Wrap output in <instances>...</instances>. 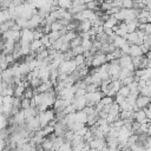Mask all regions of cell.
I'll return each instance as SVG.
<instances>
[{
  "label": "cell",
  "mask_w": 151,
  "mask_h": 151,
  "mask_svg": "<svg viewBox=\"0 0 151 151\" xmlns=\"http://www.w3.org/2000/svg\"><path fill=\"white\" fill-rule=\"evenodd\" d=\"M1 34H3V33H1V31H0V38H1Z\"/></svg>",
  "instance_id": "b9f144b4"
},
{
  "label": "cell",
  "mask_w": 151,
  "mask_h": 151,
  "mask_svg": "<svg viewBox=\"0 0 151 151\" xmlns=\"http://www.w3.org/2000/svg\"><path fill=\"white\" fill-rule=\"evenodd\" d=\"M146 57H147V59L150 60V62H151V51H149V52L146 53Z\"/></svg>",
  "instance_id": "74e56055"
},
{
  "label": "cell",
  "mask_w": 151,
  "mask_h": 151,
  "mask_svg": "<svg viewBox=\"0 0 151 151\" xmlns=\"http://www.w3.org/2000/svg\"><path fill=\"white\" fill-rule=\"evenodd\" d=\"M119 24V21L116 19V17H114V14H112V15H110V18L106 20V21H104V27H113V26H116V25H118Z\"/></svg>",
  "instance_id": "9c48e42d"
},
{
  "label": "cell",
  "mask_w": 151,
  "mask_h": 151,
  "mask_svg": "<svg viewBox=\"0 0 151 151\" xmlns=\"http://www.w3.org/2000/svg\"><path fill=\"white\" fill-rule=\"evenodd\" d=\"M41 45H43V43H41L40 39H34V40L31 43V51H34V52H36Z\"/></svg>",
  "instance_id": "44dd1931"
},
{
  "label": "cell",
  "mask_w": 151,
  "mask_h": 151,
  "mask_svg": "<svg viewBox=\"0 0 151 151\" xmlns=\"http://www.w3.org/2000/svg\"><path fill=\"white\" fill-rule=\"evenodd\" d=\"M48 37H50V41H51V44H53L54 41H57L60 37V33H59V31H51L50 33H48Z\"/></svg>",
  "instance_id": "9a60e30c"
},
{
  "label": "cell",
  "mask_w": 151,
  "mask_h": 151,
  "mask_svg": "<svg viewBox=\"0 0 151 151\" xmlns=\"http://www.w3.org/2000/svg\"><path fill=\"white\" fill-rule=\"evenodd\" d=\"M120 81H122L123 85H129V84H131L132 81H135V76H133V74H132V76H129V77L124 78L123 80H120Z\"/></svg>",
  "instance_id": "d6a6232c"
},
{
  "label": "cell",
  "mask_w": 151,
  "mask_h": 151,
  "mask_svg": "<svg viewBox=\"0 0 151 151\" xmlns=\"http://www.w3.org/2000/svg\"><path fill=\"white\" fill-rule=\"evenodd\" d=\"M39 119H40V128H44L46 125H48V123L51 120L55 119V113H54V109L53 110H45L38 113Z\"/></svg>",
  "instance_id": "6da1fadb"
},
{
  "label": "cell",
  "mask_w": 151,
  "mask_h": 151,
  "mask_svg": "<svg viewBox=\"0 0 151 151\" xmlns=\"http://www.w3.org/2000/svg\"><path fill=\"white\" fill-rule=\"evenodd\" d=\"M136 104H137V105H138L140 109H144V107H146V106L150 104V97H146V96L139 95V96L137 97Z\"/></svg>",
  "instance_id": "5b68a950"
},
{
  "label": "cell",
  "mask_w": 151,
  "mask_h": 151,
  "mask_svg": "<svg viewBox=\"0 0 151 151\" xmlns=\"http://www.w3.org/2000/svg\"><path fill=\"white\" fill-rule=\"evenodd\" d=\"M140 48H142V51H143L144 54H146V53L149 52V46H146L145 44H142V45H140Z\"/></svg>",
  "instance_id": "8d00e7d4"
},
{
  "label": "cell",
  "mask_w": 151,
  "mask_h": 151,
  "mask_svg": "<svg viewBox=\"0 0 151 151\" xmlns=\"http://www.w3.org/2000/svg\"><path fill=\"white\" fill-rule=\"evenodd\" d=\"M104 33H106L107 36H112V34H114L112 27H104Z\"/></svg>",
  "instance_id": "d590c367"
},
{
  "label": "cell",
  "mask_w": 151,
  "mask_h": 151,
  "mask_svg": "<svg viewBox=\"0 0 151 151\" xmlns=\"http://www.w3.org/2000/svg\"><path fill=\"white\" fill-rule=\"evenodd\" d=\"M81 41H83V38L78 34L73 40H71V41H70V46H71V48L76 47V46H78V45H81Z\"/></svg>",
  "instance_id": "d6986e66"
},
{
  "label": "cell",
  "mask_w": 151,
  "mask_h": 151,
  "mask_svg": "<svg viewBox=\"0 0 151 151\" xmlns=\"http://www.w3.org/2000/svg\"><path fill=\"white\" fill-rule=\"evenodd\" d=\"M19 72H20V74H21V76H25V74H27L28 72H31L29 65H28L27 63H25V62L20 63V64H19Z\"/></svg>",
  "instance_id": "30bf717a"
},
{
  "label": "cell",
  "mask_w": 151,
  "mask_h": 151,
  "mask_svg": "<svg viewBox=\"0 0 151 151\" xmlns=\"http://www.w3.org/2000/svg\"><path fill=\"white\" fill-rule=\"evenodd\" d=\"M119 48H120V51H122V53H123V54H129V51H130V44L126 41V43H124L122 46H120Z\"/></svg>",
  "instance_id": "f1b7e54d"
},
{
  "label": "cell",
  "mask_w": 151,
  "mask_h": 151,
  "mask_svg": "<svg viewBox=\"0 0 151 151\" xmlns=\"http://www.w3.org/2000/svg\"><path fill=\"white\" fill-rule=\"evenodd\" d=\"M124 43H126V39L124 38V37H119V36H116V38H114V40H113V44H114V46L116 47H120Z\"/></svg>",
  "instance_id": "2e32d148"
},
{
  "label": "cell",
  "mask_w": 151,
  "mask_h": 151,
  "mask_svg": "<svg viewBox=\"0 0 151 151\" xmlns=\"http://www.w3.org/2000/svg\"><path fill=\"white\" fill-rule=\"evenodd\" d=\"M10 19H12V17H11V13H10L8 8H7V10H1V11H0V24H3V22L7 21V20H10Z\"/></svg>",
  "instance_id": "ba28073f"
},
{
  "label": "cell",
  "mask_w": 151,
  "mask_h": 151,
  "mask_svg": "<svg viewBox=\"0 0 151 151\" xmlns=\"http://www.w3.org/2000/svg\"><path fill=\"white\" fill-rule=\"evenodd\" d=\"M24 97L25 98H29V99H32L34 97V93H33V88L32 87H26L25 88V92H24Z\"/></svg>",
  "instance_id": "603a6c76"
},
{
  "label": "cell",
  "mask_w": 151,
  "mask_h": 151,
  "mask_svg": "<svg viewBox=\"0 0 151 151\" xmlns=\"http://www.w3.org/2000/svg\"><path fill=\"white\" fill-rule=\"evenodd\" d=\"M100 6V3H99V0H93V1H90V3H86V8L88 10H96L97 7Z\"/></svg>",
  "instance_id": "ac0fdd59"
},
{
  "label": "cell",
  "mask_w": 151,
  "mask_h": 151,
  "mask_svg": "<svg viewBox=\"0 0 151 151\" xmlns=\"http://www.w3.org/2000/svg\"><path fill=\"white\" fill-rule=\"evenodd\" d=\"M145 7H146L149 11H151V3H150V4H147V5H145Z\"/></svg>",
  "instance_id": "f35d334b"
},
{
  "label": "cell",
  "mask_w": 151,
  "mask_h": 151,
  "mask_svg": "<svg viewBox=\"0 0 151 151\" xmlns=\"http://www.w3.org/2000/svg\"><path fill=\"white\" fill-rule=\"evenodd\" d=\"M41 83H43V80H41L39 77H34L31 81H29V85H31V87H32V88H37Z\"/></svg>",
  "instance_id": "7402d4cb"
},
{
  "label": "cell",
  "mask_w": 151,
  "mask_h": 151,
  "mask_svg": "<svg viewBox=\"0 0 151 151\" xmlns=\"http://www.w3.org/2000/svg\"><path fill=\"white\" fill-rule=\"evenodd\" d=\"M118 93H119V95H122L123 97H125V98H126V97L130 95V88H129V86H128V85H122V87L119 88Z\"/></svg>",
  "instance_id": "e0dca14e"
},
{
  "label": "cell",
  "mask_w": 151,
  "mask_h": 151,
  "mask_svg": "<svg viewBox=\"0 0 151 151\" xmlns=\"http://www.w3.org/2000/svg\"><path fill=\"white\" fill-rule=\"evenodd\" d=\"M73 60L76 62V65H77V66H78V65L84 64V63H85V57H84V53H83V54H77V55L73 58Z\"/></svg>",
  "instance_id": "cb8c5ba5"
},
{
  "label": "cell",
  "mask_w": 151,
  "mask_h": 151,
  "mask_svg": "<svg viewBox=\"0 0 151 151\" xmlns=\"http://www.w3.org/2000/svg\"><path fill=\"white\" fill-rule=\"evenodd\" d=\"M129 54L131 57H137V55H142L144 54L142 48H140V45H137V44H132L130 45V51H129Z\"/></svg>",
  "instance_id": "8992f818"
},
{
  "label": "cell",
  "mask_w": 151,
  "mask_h": 151,
  "mask_svg": "<svg viewBox=\"0 0 151 151\" xmlns=\"http://www.w3.org/2000/svg\"><path fill=\"white\" fill-rule=\"evenodd\" d=\"M72 51H73L74 55H77V54H83V53L85 52V50H84V47H83L81 45H78V46L73 47V48H72Z\"/></svg>",
  "instance_id": "1f68e13d"
},
{
  "label": "cell",
  "mask_w": 151,
  "mask_h": 151,
  "mask_svg": "<svg viewBox=\"0 0 151 151\" xmlns=\"http://www.w3.org/2000/svg\"><path fill=\"white\" fill-rule=\"evenodd\" d=\"M77 36H78V33H77L76 31H67V33H66L65 36H62V37H63L64 41H71V40H73Z\"/></svg>",
  "instance_id": "5bb4252c"
},
{
  "label": "cell",
  "mask_w": 151,
  "mask_h": 151,
  "mask_svg": "<svg viewBox=\"0 0 151 151\" xmlns=\"http://www.w3.org/2000/svg\"><path fill=\"white\" fill-rule=\"evenodd\" d=\"M112 7H123V0H113L112 1Z\"/></svg>",
  "instance_id": "e575fe53"
},
{
  "label": "cell",
  "mask_w": 151,
  "mask_h": 151,
  "mask_svg": "<svg viewBox=\"0 0 151 151\" xmlns=\"http://www.w3.org/2000/svg\"><path fill=\"white\" fill-rule=\"evenodd\" d=\"M149 51H151V45H150V46H149Z\"/></svg>",
  "instance_id": "60d3db41"
},
{
  "label": "cell",
  "mask_w": 151,
  "mask_h": 151,
  "mask_svg": "<svg viewBox=\"0 0 151 151\" xmlns=\"http://www.w3.org/2000/svg\"><path fill=\"white\" fill-rule=\"evenodd\" d=\"M142 79L144 80H147V79H151V67H146V69H143V73L140 76Z\"/></svg>",
  "instance_id": "ffe728a7"
},
{
  "label": "cell",
  "mask_w": 151,
  "mask_h": 151,
  "mask_svg": "<svg viewBox=\"0 0 151 151\" xmlns=\"http://www.w3.org/2000/svg\"><path fill=\"white\" fill-rule=\"evenodd\" d=\"M41 146H43L44 150H52V147H53V142H52V139L48 138V137H45L44 140H43V143H41Z\"/></svg>",
  "instance_id": "7c38bea8"
},
{
  "label": "cell",
  "mask_w": 151,
  "mask_h": 151,
  "mask_svg": "<svg viewBox=\"0 0 151 151\" xmlns=\"http://www.w3.org/2000/svg\"><path fill=\"white\" fill-rule=\"evenodd\" d=\"M150 15H151V11H150Z\"/></svg>",
  "instance_id": "7bdbcfd3"
},
{
  "label": "cell",
  "mask_w": 151,
  "mask_h": 151,
  "mask_svg": "<svg viewBox=\"0 0 151 151\" xmlns=\"http://www.w3.org/2000/svg\"><path fill=\"white\" fill-rule=\"evenodd\" d=\"M109 113H110V114H112V116H118V114L120 113L119 104H118V103H116V102H113V103L111 104V107H110Z\"/></svg>",
  "instance_id": "8fae6325"
},
{
  "label": "cell",
  "mask_w": 151,
  "mask_h": 151,
  "mask_svg": "<svg viewBox=\"0 0 151 151\" xmlns=\"http://www.w3.org/2000/svg\"><path fill=\"white\" fill-rule=\"evenodd\" d=\"M86 88H81V87H78L76 90V93H74V97H84L86 95Z\"/></svg>",
  "instance_id": "f546056e"
},
{
  "label": "cell",
  "mask_w": 151,
  "mask_h": 151,
  "mask_svg": "<svg viewBox=\"0 0 151 151\" xmlns=\"http://www.w3.org/2000/svg\"><path fill=\"white\" fill-rule=\"evenodd\" d=\"M64 27H65V26H63L58 20H55V21L51 25V29H52V31H60V29L64 28Z\"/></svg>",
  "instance_id": "4316f807"
},
{
  "label": "cell",
  "mask_w": 151,
  "mask_h": 151,
  "mask_svg": "<svg viewBox=\"0 0 151 151\" xmlns=\"http://www.w3.org/2000/svg\"><path fill=\"white\" fill-rule=\"evenodd\" d=\"M132 64V58L130 54H123L119 58V66L120 67H129Z\"/></svg>",
  "instance_id": "277c9868"
},
{
  "label": "cell",
  "mask_w": 151,
  "mask_h": 151,
  "mask_svg": "<svg viewBox=\"0 0 151 151\" xmlns=\"http://www.w3.org/2000/svg\"><path fill=\"white\" fill-rule=\"evenodd\" d=\"M81 46L84 47V50H85V51H88L90 48H91V46H92V41H91V39H83V41H81Z\"/></svg>",
  "instance_id": "484cf974"
},
{
  "label": "cell",
  "mask_w": 151,
  "mask_h": 151,
  "mask_svg": "<svg viewBox=\"0 0 151 151\" xmlns=\"http://www.w3.org/2000/svg\"><path fill=\"white\" fill-rule=\"evenodd\" d=\"M90 1H93V0H85V4L86 3H90Z\"/></svg>",
  "instance_id": "ab89813d"
},
{
  "label": "cell",
  "mask_w": 151,
  "mask_h": 151,
  "mask_svg": "<svg viewBox=\"0 0 151 151\" xmlns=\"http://www.w3.org/2000/svg\"><path fill=\"white\" fill-rule=\"evenodd\" d=\"M122 8H133V0H123Z\"/></svg>",
  "instance_id": "836d02e7"
},
{
  "label": "cell",
  "mask_w": 151,
  "mask_h": 151,
  "mask_svg": "<svg viewBox=\"0 0 151 151\" xmlns=\"http://www.w3.org/2000/svg\"><path fill=\"white\" fill-rule=\"evenodd\" d=\"M135 120L139 123H150L149 118L146 117V112L144 109H139L138 111L135 112Z\"/></svg>",
  "instance_id": "3957f363"
},
{
  "label": "cell",
  "mask_w": 151,
  "mask_h": 151,
  "mask_svg": "<svg viewBox=\"0 0 151 151\" xmlns=\"http://www.w3.org/2000/svg\"><path fill=\"white\" fill-rule=\"evenodd\" d=\"M40 40H41V43H43V45H45L46 47H50L52 44H51V41H50V37H48V34H44L41 38H40Z\"/></svg>",
  "instance_id": "83f0119b"
},
{
  "label": "cell",
  "mask_w": 151,
  "mask_h": 151,
  "mask_svg": "<svg viewBox=\"0 0 151 151\" xmlns=\"http://www.w3.org/2000/svg\"><path fill=\"white\" fill-rule=\"evenodd\" d=\"M21 39L20 41H26V43H32L34 40L33 38V29L28 28V27H25V28H21Z\"/></svg>",
  "instance_id": "7a4b0ae2"
},
{
  "label": "cell",
  "mask_w": 151,
  "mask_h": 151,
  "mask_svg": "<svg viewBox=\"0 0 151 151\" xmlns=\"http://www.w3.org/2000/svg\"><path fill=\"white\" fill-rule=\"evenodd\" d=\"M119 114L122 119H135V111L132 110H122Z\"/></svg>",
  "instance_id": "52a82bcc"
},
{
  "label": "cell",
  "mask_w": 151,
  "mask_h": 151,
  "mask_svg": "<svg viewBox=\"0 0 151 151\" xmlns=\"http://www.w3.org/2000/svg\"><path fill=\"white\" fill-rule=\"evenodd\" d=\"M28 107H31V99L22 97L21 98V109L25 110V109H28Z\"/></svg>",
  "instance_id": "d4e9b609"
},
{
  "label": "cell",
  "mask_w": 151,
  "mask_h": 151,
  "mask_svg": "<svg viewBox=\"0 0 151 151\" xmlns=\"http://www.w3.org/2000/svg\"><path fill=\"white\" fill-rule=\"evenodd\" d=\"M100 8L103 10V12H106V11H109V10L112 8V3H105V1H103L100 4Z\"/></svg>",
  "instance_id": "4dcf8cb0"
},
{
  "label": "cell",
  "mask_w": 151,
  "mask_h": 151,
  "mask_svg": "<svg viewBox=\"0 0 151 151\" xmlns=\"http://www.w3.org/2000/svg\"><path fill=\"white\" fill-rule=\"evenodd\" d=\"M58 5L64 10H69L72 6V0H58Z\"/></svg>",
  "instance_id": "4fadbf2b"
}]
</instances>
